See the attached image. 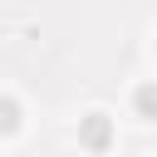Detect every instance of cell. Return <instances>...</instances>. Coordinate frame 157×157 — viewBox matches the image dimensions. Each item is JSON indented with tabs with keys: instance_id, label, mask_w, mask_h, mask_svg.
Wrapping results in <instances>:
<instances>
[{
	"instance_id": "1",
	"label": "cell",
	"mask_w": 157,
	"mask_h": 157,
	"mask_svg": "<svg viewBox=\"0 0 157 157\" xmlns=\"http://www.w3.org/2000/svg\"><path fill=\"white\" fill-rule=\"evenodd\" d=\"M83 137H88V142H103V137H108V123H103V113H93V118H88Z\"/></svg>"
},
{
	"instance_id": "2",
	"label": "cell",
	"mask_w": 157,
	"mask_h": 157,
	"mask_svg": "<svg viewBox=\"0 0 157 157\" xmlns=\"http://www.w3.org/2000/svg\"><path fill=\"white\" fill-rule=\"evenodd\" d=\"M137 108L142 113H157V88H137Z\"/></svg>"
}]
</instances>
